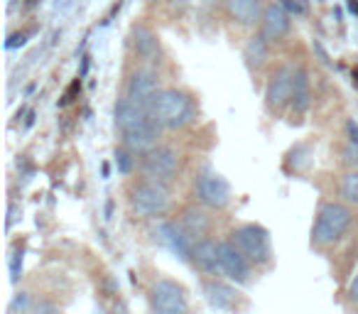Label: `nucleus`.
Masks as SVG:
<instances>
[{
	"instance_id": "obj_1",
	"label": "nucleus",
	"mask_w": 358,
	"mask_h": 314,
	"mask_svg": "<svg viewBox=\"0 0 358 314\" xmlns=\"http://www.w3.org/2000/svg\"><path fill=\"white\" fill-rule=\"evenodd\" d=\"M353 226V206L343 199H324L319 201L314 214L312 229H309V248L329 250L336 248L348 236Z\"/></svg>"
},
{
	"instance_id": "obj_2",
	"label": "nucleus",
	"mask_w": 358,
	"mask_h": 314,
	"mask_svg": "<svg viewBox=\"0 0 358 314\" xmlns=\"http://www.w3.org/2000/svg\"><path fill=\"white\" fill-rule=\"evenodd\" d=\"M150 113L164 130H187L199 120V106L189 91L164 86L150 104Z\"/></svg>"
},
{
	"instance_id": "obj_3",
	"label": "nucleus",
	"mask_w": 358,
	"mask_h": 314,
	"mask_svg": "<svg viewBox=\"0 0 358 314\" xmlns=\"http://www.w3.org/2000/svg\"><path fill=\"white\" fill-rule=\"evenodd\" d=\"M128 206L140 219H164L174 206L172 187L164 185V182L150 180L145 175H138L128 185Z\"/></svg>"
},
{
	"instance_id": "obj_4",
	"label": "nucleus",
	"mask_w": 358,
	"mask_h": 314,
	"mask_svg": "<svg viewBox=\"0 0 358 314\" xmlns=\"http://www.w3.org/2000/svg\"><path fill=\"white\" fill-rule=\"evenodd\" d=\"M182 170H185V157H182V152L174 145L159 143L145 155H140L138 172L150 177V180L164 182V185L172 187L182 177Z\"/></svg>"
},
{
	"instance_id": "obj_5",
	"label": "nucleus",
	"mask_w": 358,
	"mask_h": 314,
	"mask_svg": "<svg viewBox=\"0 0 358 314\" xmlns=\"http://www.w3.org/2000/svg\"><path fill=\"white\" fill-rule=\"evenodd\" d=\"M192 194H194V201L211 211H226L234 204V190L229 180L211 165L199 167V172L194 175V185H192Z\"/></svg>"
},
{
	"instance_id": "obj_6",
	"label": "nucleus",
	"mask_w": 358,
	"mask_h": 314,
	"mask_svg": "<svg viewBox=\"0 0 358 314\" xmlns=\"http://www.w3.org/2000/svg\"><path fill=\"white\" fill-rule=\"evenodd\" d=\"M229 238L236 243V248L243 250V255L255 265V268H270L273 265V241H270V234L265 226L260 224H238L231 229Z\"/></svg>"
},
{
	"instance_id": "obj_7",
	"label": "nucleus",
	"mask_w": 358,
	"mask_h": 314,
	"mask_svg": "<svg viewBox=\"0 0 358 314\" xmlns=\"http://www.w3.org/2000/svg\"><path fill=\"white\" fill-rule=\"evenodd\" d=\"M294 79H297V66L292 64H280L278 69L270 71L268 81H265V110L270 115H282L289 110L294 96Z\"/></svg>"
},
{
	"instance_id": "obj_8",
	"label": "nucleus",
	"mask_w": 358,
	"mask_h": 314,
	"mask_svg": "<svg viewBox=\"0 0 358 314\" xmlns=\"http://www.w3.org/2000/svg\"><path fill=\"white\" fill-rule=\"evenodd\" d=\"M148 307L155 314H182L189 312V294L182 283L172 278H159L148 290Z\"/></svg>"
},
{
	"instance_id": "obj_9",
	"label": "nucleus",
	"mask_w": 358,
	"mask_h": 314,
	"mask_svg": "<svg viewBox=\"0 0 358 314\" xmlns=\"http://www.w3.org/2000/svg\"><path fill=\"white\" fill-rule=\"evenodd\" d=\"M152 236L162 248H167L174 258H179L182 263L192 265L194 263V243L196 241L182 229L177 219H157L152 226Z\"/></svg>"
},
{
	"instance_id": "obj_10",
	"label": "nucleus",
	"mask_w": 358,
	"mask_h": 314,
	"mask_svg": "<svg viewBox=\"0 0 358 314\" xmlns=\"http://www.w3.org/2000/svg\"><path fill=\"white\" fill-rule=\"evenodd\" d=\"M162 76H159L157 69H152L150 64H143L138 69H133L125 79V89L123 96H128L135 104H143L150 108V104L155 101V96L162 91Z\"/></svg>"
},
{
	"instance_id": "obj_11",
	"label": "nucleus",
	"mask_w": 358,
	"mask_h": 314,
	"mask_svg": "<svg viewBox=\"0 0 358 314\" xmlns=\"http://www.w3.org/2000/svg\"><path fill=\"white\" fill-rule=\"evenodd\" d=\"M221 275L236 285H250L255 280V265L243 255V250L236 248L231 238H221Z\"/></svg>"
},
{
	"instance_id": "obj_12",
	"label": "nucleus",
	"mask_w": 358,
	"mask_h": 314,
	"mask_svg": "<svg viewBox=\"0 0 358 314\" xmlns=\"http://www.w3.org/2000/svg\"><path fill=\"white\" fill-rule=\"evenodd\" d=\"M258 32L270 45H280V42L287 40L289 32H292V13H289L280 0H273V3L265 6Z\"/></svg>"
},
{
	"instance_id": "obj_13",
	"label": "nucleus",
	"mask_w": 358,
	"mask_h": 314,
	"mask_svg": "<svg viewBox=\"0 0 358 314\" xmlns=\"http://www.w3.org/2000/svg\"><path fill=\"white\" fill-rule=\"evenodd\" d=\"M214 214L216 211L206 209L199 201H194V204H187L179 209L177 221L182 224V229H185L192 238L199 241V238H206V236H214V226H216Z\"/></svg>"
},
{
	"instance_id": "obj_14",
	"label": "nucleus",
	"mask_w": 358,
	"mask_h": 314,
	"mask_svg": "<svg viewBox=\"0 0 358 314\" xmlns=\"http://www.w3.org/2000/svg\"><path fill=\"white\" fill-rule=\"evenodd\" d=\"M130 47H133V55L138 57L143 64H157L159 57H162V42H159L157 32L152 30L145 22H135L130 27Z\"/></svg>"
},
{
	"instance_id": "obj_15",
	"label": "nucleus",
	"mask_w": 358,
	"mask_h": 314,
	"mask_svg": "<svg viewBox=\"0 0 358 314\" xmlns=\"http://www.w3.org/2000/svg\"><path fill=\"white\" fill-rule=\"evenodd\" d=\"M162 135H164L162 125H159L155 118H148L145 123H140V125H135V128L118 133V138H120V143H123L125 148L133 150V152L145 155L148 150H152L155 145L162 143Z\"/></svg>"
},
{
	"instance_id": "obj_16",
	"label": "nucleus",
	"mask_w": 358,
	"mask_h": 314,
	"mask_svg": "<svg viewBox=\"0 0 358 314\" xmlns=\"http://www.w3.org/2000/svg\"><path fill=\"white\" fill-rule=\"evenodd\" d=\"M201 290H204L206 302L214 309H224V312H231V309L238 307V297L241 292L236 290V283H224L221 278H211V275H204L201 280Z\"/></svg>"
},
{
	"instance_id": "obj_17",
	"label": "nucleus",
	"mask_w": 358,
	"mask_h": 314,
	"mask_svg": "<svg viewBox=\"0 0 358 314\" xmlns=\"http://www.w3.org/2000/svg\"><path fill=\"white\" fill-rule=\"evenodd\" d=\"M194 265L201 275H211V278H224L221 275V238L216 236H206L194 243Z\"/></svg>"
},
{
	"instance_id": "obj_18",
	"label": "nucleus",
	"mask_w": 358,
	"mask_h": 314,
	"mask_svg": "<svg viewBox=\"0 0 358 314\" xmlns=\"http://www.w3.org/2000/svg\"><path fill=\"white\" fill-rule=\"evenodd\" d=\"M148 118H152V113H150L148 106L135 104V101H130L128 96H120V99L115 101V106H113V125H115V130H118V133L135 128V125L145 123Z\"/></svg>"
},
{
	"instance_id": "obj_19",
	"label": "nucleus",
	"mask_w": 358,
	"mask_h": 314,
	"mask_svg": "<svg viewBox=\"0 0 358 314\" xmlns=\"http://www.w3.org/2000/svg\"><path fill=\"white\" fill-rule=\"evenodd\" d=\"M226 15L241 27H255L260 25L265 3L263 0H221Z\"/></svg>"
},
{
	"instance_id": "obj_20",
	"label": "nucleus",
	"mask_w": 358,
	"mask_h": 314,
	"mask_svg": "<svg viewBox=\"0 0 358 314\" xmlns=\"http://www.w3.org/2000/svg\"><path fill=\"white\" fill-rule=\"evenodd\" d=\"M270 47L273 45H270L260 32L253 37H248V42H245V47H243V62H245V66H248L250 74H258V71L268 64Z\"/></svg>"
},
{
	"instance_id": "obj_21",
	"label": "nucleus",
	"mask_w": 358,
	"mask_h": 314,
	"mask_svg": "<svg viewBox=\"0 0 358 314\" xmlns=\"http://www.w3.org/2000/svg\"><path fill=\"white\" fill-rule=\"evenodd\" d=\"M312 106V89H309V76L304 66H297V79H294V96H292V106H289V113L292 118H302L304 113Z\"/></svg>"
},
{
	"instance_id": "obj_22",
	"label": "nucleus",
	"mask_w": 358,
	"mask_h": 314,
	"mask_svg": "<svg viewBox=\"0 0 358 314\" xmlns=\"http://www.w3.org/2000/svg\"><path fill=\"white\" fill-rule=\"evenodd\" d=\"M113 157H115V167H118V172L123 177H130L140 167V155L133 152L130 148H125L123 143L113 150Z\"/></svg>"
},
{
	"instance_id": "obj_23",
	"label": "nucleus",
	"mask_w": 358,
	"mask_h": 314,
	"mask_svg": "<svg viewBox=\"0 0 358 314\" xmlns=\"http://www.w3.org/2000/svg\"><path fill=\"white\" fill-rule=\"evenodd\" d=\"M338 197L346 204L358 206V167L356 170H346L338 180Z\"/></svg>"
},
{
	"instance_id": "obj_24",
	"label": "nucleus",
	"mask_w": 358,
	"mask_h": 314,
	"mask_svg": "<svg viewBox=\"0 0 358 314\" xmlns=\"http://www.w3.org/2000/svg\"><path fill=\"white\" fill-rule=\"evenodd\" d=\"M338 157H341V165L346 167V170H356L358 167V143L346 140V143L341 145V150H338Z\"/></svg>"
},
{
	"instance_id": "obj_25",
	"label": "nucleus",
	"mask_w": 358,
	"mask_h": 314,
	"mask_svg": "<svg viewBox=\"0 0 358 314\" xmlns=\"http://www.w3.org/2000/svg\"><path fill=\"white\" fill-rule=\"evenodd\" d=\"M27 314L32 312V294L30 292H17L13 297V302L8 304V314Z\"/></svg>"
},
{
	"instance_id": "obj_26",
	"label": "nucleus",
	"mask_w": 358,
	"mask_h": 314,
	"mask_svg": "<svg viewBox=\"0 0 358 314\" xmlns=\"http://www.w3.org/2000/svg\"><path fill=\"white\" fill-rule=\"evenodd\" d=\"M22 258H25V250H15L10 258V280L13 283H17L20 280V273H22Z\"/></svg>"
},
{
	"instance_id": "obj_27",
	"label": "nucleus",
	"mask_w": 358,
	"mask_h": 314,
	"mask_svg": "<svg viewBox=\"0 0 358 314\" xmlns=\"http://www.w3.org/2000/svg\"><path fill=\"white\" fill-rule=\"evenodd\" d=\"M346 299H348V304H351L353 309H358V270H356V275H353L351 283H348Z\"/></svg>"
},
{
	"instance_id": "obj_28",
	"label": "nucleus",
	"mask_w": 358,
	"mask_h": 314,
	"mask_svg": "<svg viewBox=\"0 0 358 314\" xmlns=\"http://www.w3.org/2000/svg\"><path fill=\"white\" fill-rule=\"evenodd\" d=\"M25 45H27V32H13L6 42L8 50H15V47H25Z\"/></svg>"
},
{
	"instance_id": "obj_29",
	"label": "nucleus",
	"mask_w": 358,
	"mask_h": 314,
	"mask_svg": "<svg viewBox=\"0 0 358 314\" xmlns=\"http://www.w3.org/2000/svg\"><path fill=\"white\" fill-rule=\"evenodd\" d=\"M76 91H81V76H79V79L74 81V84L69 86V89H66V94L62 96V101H59V104H62V106L71 104V101H74V94H76Z\"/></svg>"
},
{
	"instance_id": "obj_30",
	"label": "nucleus",
	"mask_w": 358,
	"mask_h": 314,
	"mask_svg": "<svg viewBox=\"0 0 358 314\" xmlns=\"http://www.w3.org/2000/svg\"><path fill=\"white\" fill-rule=\"evenodd\" d=\"M346 138L351 140V143H358V123L353 118L346 120Z\"/></svg>"
},
{
	"instance_id": "obj_31",
	"label": "nucleus",
	"mask_w": 358,
	"mask_h": 314,
	"mask_svg": "<svg viewBox=\"0 0 358 314\" xmlns=\"http://www.w3.org/2000/svg\"><path fill=\"white\" fill-rule=\"evenodd\" d=\"M280 3H282V6L292 13V15H302V13H304V6H302V3H297V0H280Z\"/></svg>"
},
{
	"instance_id": "obj_32",
	"label": "nucleus",
	"mask_w": 358,
	"mask_h": 314,
	"mask_svg": "<svg viewBox=\"0 0 358 314\" xmlns=\"http://www.w3.org/2000/svg\"><path fill=\"white\" fill-rule=\"evenodd\" d=\"M40 3H42V0H25V10H35Z\"/></svg>"
},
{
	"instance_id": "obj_33",
	"label": "nucleus",
	"mask_w": 358,
	"mask_h": 314,
	"mask_svg": "<svg viewBox=\"0 0 358 314\" xmlns=\"http://www.w3.org/2000/svg\"><path fill=\"white\" fill-rule=\"evenodd\" d=\"M348 10L358 15V0H348Z\"/></svg>"
},
{
	"instance_id": "obj_34",
	"label": "nucleus",
	"mask_w": 358,
	"mask_h": 314,
	"mask_svg": "<svg viewBox=\"0 0 358 314\" xmlns=\"http://www.w3.org/2000/svg\"><path fill=\"white\" fill-rule=\"evenodd\" d=\"M32 123H35V110H32V113L27 115V120H25V128H30Z\"/></svg>"
}]
</instances>
